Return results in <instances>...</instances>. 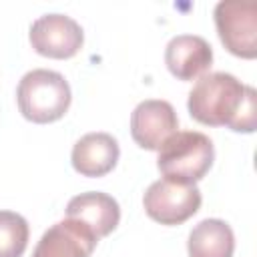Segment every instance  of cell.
Returning a JSON list of instances; mask_svg holds the SVG:
<instances>
[{"mask_svg": "<svg viewBox=\"0 0 257 257\" xmlns=\"http://www.w3.org/2000/svg\"><path fill=\"white\" fill-rule=\"evenodd\" d=\"M84 42L80 24L66 14H44L30 26L32 48L46 58H72Z\"/></svg>", "mask_w": 257, "mask_h": 257, "instance_id": "cell-6", "label": "cell"}, {"mask_svg": "<svg viewBox=\"0 0 257 257\" xmlns=\"http://www.w3.org/2000/svg\"><path fill=\"white\" fill-rule=\"evenodd\" d=\"M187 251L189 257H233V229L221 219H205L189 233Z\"/></svg>", "mask_w": 257, "mask_h": 257, "instance_id": "cell-12", "label": "cell"}, {"mask_svg": "<svg viewBox=\"0 0 257 257\" xmlns=\"http://www.w3.org/2000/svg\"><path fill=\"white\" fill-rule=\"evenodd\" d=\"M165 64L179 80H193L211 68L213 48L203 36L179 34L173 36L165 48Z\"/></svg>", "mask_w": 257, "mask_h": 257, "instance_id": "cell-9", "label": "cell"}, {"mask_svg": "<svg viewBox=\"0 0 257 257\" xmlns=\"http://www.w3.org/2000/svg\"><path fill=\"white\" fill-rule=\"evenodd\" d=\"M215 26L225 48L239 58L257 56V4L223 0L215 6Z\"/></svg>", "mask_w": 257, "mask_h": 257, "instance_id": "cell-5", "label": "cell"}, {"mask_svg": "<svg viewBox=\"0 0 257 257\" xmlns=\"http://www.w3.org/2000/svg\"><path fill=\"white\" fill-rule=\"evenodd\" d=\"M213 141L199 131H177L159 149L157 167L169 181L195 185L213 167Z\"/></svg>", "mask_w": 257, "mask_h": 257, "instance_id": "cell-2", "label": "cell"}, {"mask_svg": "<svg viewBox=\"0 0 257 257\" xmlns=\"http://www.w3.org/2000/svg\"><path fill=\"white\" fill-rule=\"evenodd\" d=\"M118 143L108 133H88L72 147V167L82 177H104L116 167Z\"/></svg>", "mask_w": 257, "mask_h": 257, "instance_id": "cell-11", "label": "cell"}, {"mask_svg": "<svg viewBox=\"0 0 257 257\" xmlns=\"http://www.w3.org/2000/svg\"><path fill=\"white\" fill-rule=\"evenodd\" d=\"M179 128V118L171 102L167 100H143L135 106L131 114V135L133 141L147 151H159L161 145L175 135Z\"/></svg>", "mask_w": 257, "mask_h": 257, "instance_id": "cell-7", "label": "cell"}, {"mask_svg": "<svg viewBox=\"0 0 257 257\" xmlns=\"http://www.w3.org/2000/svg\"><path fill=\"white\" fill-rule=\"evenodd\" d=\"M145 213L161 225H181L201 207V191L197 185L159 179L149 185L143 197Z\"/></svg>", "mask_w": 257, "mask_h": 257, "instance_id": "cell-4", "label": "cell"}, {"mask_svg": "<svg viewBox=\"0 0 257 257\" xmlns=\"http://www.w3.org/2000/svg\"><path fill=\"white\" fill-rule=\"evenodd\" d=\"M30 237L28 223L14 211H0V257H22Z\"/></svg>", "mask_w": 257, "mask_h": 257, "instance_id": "cell-13", "label": "cell"}, {"mask_svg": "<svg viewBox=\"0 0 257 257\" xmlns=\"http://www.w3.org/2000/svg\"><path fill=\"white\" fill-rule=\"evenodd\" d=\"M189 114L209 126H229L235 133L257 128V92L229 72L203 74L189 92Z\"/></svg>", "mask_w": 257, "mask_h": 257, "instance_id": "cell-1", "label": "cell"}, {"mask_svg": "<svg viewBox=\"0 0 257 257\" xmlns=\"http://www.w3.org/2000/svg\"><path fill=\"white\" fill-rule=\"evenodd\" d=\"M70 86L60 72L36 68L26 72L16 88L18 108L24 118L46 124L62 118L70 106Z\"/></svg>", "mask_w": 257, "mask_h": 257, "instance_id": "cell-3", "label": "cell"}, {"mask_svg": "<svg viewBox=\"0 0 257 257\" xmlns=\"http://www.w3.org/2000/svg\"><path fill=\"white\" fill-rule=\"evenodd\" d=\"M98 237L74 219L54 223L36 243L32 257H90Z\"/></svg>", "mask_w": 257, "mask_h": 257, "instance_id": "cell-8", "label": "cell"}, {"mask_svg": "<svg viewBox=\"0 0 257 257\" xmlns=\"http://www.w3.org/2000/svg\"><path fill=\"white\" fill-rule=\"evenodd\" d=\"M66 219H74L88 227L98 239L112 233L120 221L116 199L100 191H88L72 197L66 205Z\"/></svg>", "mask_w": 257, "mask_h": 257, "instance_id": "cell-10", "label": "cell"}]
</instances>
